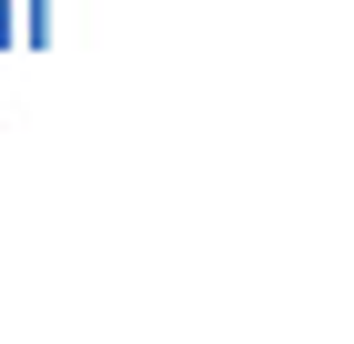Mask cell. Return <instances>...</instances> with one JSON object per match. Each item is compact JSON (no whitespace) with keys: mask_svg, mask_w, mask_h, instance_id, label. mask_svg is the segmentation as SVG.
<instances>
[{"mask_svg":"<svg viewBox=\"0 0 354 344\" xmlns=\"http://www.w3.org/2000/svg\"><path fill=\"white\" fill-rule=\"evenodd\" d=\"M10 41H21V30H10V0H0V51H10Z\"/></svg>","mask_w":354,"mask_h":344,"instance_id":"obj_2","label":"cell"},{"mask_svg":"<svg viewBox=\"0 0 354 344\" xmlns=\"http://www.w3.org/2000/svg\"><path fill=\"white\" fill-rule=\"evenodd\" d=\"M10 30H21V51H51V0H21V21H10Z\"/></svg>","mask_w":354,"mask_h":344,"instance_id":"obj_1","label":"cell"}]
</instances>
